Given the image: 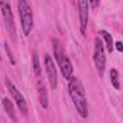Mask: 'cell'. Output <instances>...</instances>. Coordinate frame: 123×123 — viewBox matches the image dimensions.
Returning a JSON list of instances; mask_svg holds the SVG:
<instances>
[{"label": "cell", "instance_id": "6", "mask_svg": "<svg viewBox=\"0 0 123 123\" xmlns=\"http://www.w3.org/2000/svg\"><path fill=\"white\" fill-rule=\"evenodd\" d=\"M6 86H7V88H9V91H10V94H12V97L15 98V101H16V104H18V107H19V110L23 113V114H26L28 113V104H26V101H25V98H23V96H22V93L12 84V81L10 80H6Z\"/></svg>", "mask_w": 123, "mask_h": 123}, {"label": "cell", "instance_id": "4", "mask_svg": "<svg viewBox=\"0 0 123 123\" xmlns=\"http://www.w3.org/2000/svg\"><path fill=\"white\" fill-rule=\"evenodd\" d=\"M0 9H2V13H3V20H5L7 33L10 35L12 41L16 42V25H15V19H13V12H12V7H10V3L0 2Z\"/></svg>", "mask_w": 123, "mask_h": 123}, {"label": "cell", "instance_id": "7", "mask_svg": "<svg viewBox=\"0 0 123 123\" xmlns=\"http://www.w3.org/2000/svg\"><path fill=\"white\" fill-rule=\"evenodd\" d=\"M45 68H46V75L49 80V86L52 88H56V68L54 64V59L49 55H45Z\"/></svg>", "mask_w": 123, "mask_h": 123}, {"label": "cell", "instance_id": "13", "mask_svg": "<svg viewBox=\"0 0 123 123\" xmlns=\"http://www.w3.org/2000/svg\"><path fill=\"white\" fill-rule=\"evenodd\" d=\"M32 59H33V70H35V74L39 75L41 74V67H39V58H38V52H33L32 54Z\"/></svg>", "mask_w": 123, "mask_h": 123}, {"label": "cell", "instance_id": "12", "mask_svg": "<svg viewBox=\"0 0 123 123\" xmlns=\"http://www.w3.org/2000/svg\"><path fill=\"white\" fill-rule=\"evenodd\" d=\"M110 81H111V84H113V87L114 88H120V81H119V73H117V70L116 68H111L110 70Z\"/></svg>", "mask_w": 123, "mask_h": 123}, {"label": "cell", "instance_id": "10", "mask_svg": "<svg viewBox=\"0 0 123 123\" xmlns=\"http://www.w3.org/2000/svg\"><path fill=\"white\" fill-rule=\"evenodd\" d=\"M3 107H5V110H6L7 116H9L13 122H16V111H15V107H13L12 101H10L7 97H6V98H3Z\"/></svg>", "mask_w": 123, "mask_h": 123}, {"label": "cell", "instance_id": "16", "mask_svg": "<svg viewBox=\"0 0 123 123\" xmlns=\"http://www.w3.org/2000/svg\"><path fill=\"white\" fill-rule=\"evenodd\" d=\"M90 6L96 7V6H98V2H90Z\"/></svg>", "mask_w": 123, "mask_h": 123}, {"label": "cell", "instance_id": "14", "mask_svg": "<svg viewBox=\"0 0 123 123\" xmlns=\"http://www.w3.org/2000/svg\"><path fill=\"white\" fill-rule=\"evenodd\" d=\"M5 49H6V54H7L9 59H10V62H12V64H15L16 61H15V56H13V54H12V51H10V46L7 45V42L5 43Z\"/></svg>", "mask_w": 123, "mask_h": 123}, {"label": "cell", "instance_id": "1", "mask_svg": "<svg viewBox=\"0 0 123 123\" xmlns=\"http://www.w3.org/2000/svg\"><path fill=\"white\" fill-rule=\"evenodd\" d=\"M68 90H70V96L74 101V106L77 109V111L80 113L81 117H87L88 116V104H87V98H86V91L84 87L81 84V81L75 77H71L68 80Z\"/></svg>", "mask_w": 123, "mask_h": 123}, {"label": "cell", "instance_id": "15", "mask_svg": "<svg viewBox=\"0 0 123 123\" xmlns=\"http://www.w3.org/2000/svg\"><path fill=\"white\" fill-rule=\"evenodd\" d=\"M116 49L120 51V52L123 51V45H122V42H117V43H116Z\"/></svg>", "mask_w": 123, "mask_h": 123}, {"label": "cell", "instance_id": "8", "mask_svg": "<svg viewBox=\"0 0 123 123\" xmlns=\"http://www.w3.org/2000/svg\"><path fill=\"white\" fill-rule=\"evenodd\" d=\"M78 10H80V31L84 35L88 23V2H78Z\"/></svg>", "mask_w": 123, "mask_h": 123}, {"label": "cell", "instance_id": "17", "mask_svg": "<svg viewBox=\"0 0 123 123\" xmlns=\"http://www.w3.org/2000/svg\"><path fill=\"white\" fill-rule=\"evenodd\" d=\"M0 59H2V55H0Z\"/></svg>", "mask_w": 123, "mask_h": 123}, {"label": "cell", "instance_id": "5", "mask_svg": "<svg viewBox=\"0 0 123 123\" xmlns=\"http://www.w3.org/2000/svg\"><path fill=\"white\" fill-rule=\"evenodd\" d=\"M94 64H96L98 74L103 75L104 68H106V56H104V46L98 36L94 39Z\"/></svg>", "mask_w": 123, "mask_h": 123}, {"label": "cell", "instance_id": "2", "mask_svg": "<svg viewBox=\"0 0 123 123\" xmlns=\"http://www.w3.org/2000/svg\"><path fill=\"white\" fill-rule=\"evenodd\" d=\"M52 45H54V55H55V59H56V62H58V65H59L61 73H62L64 78L70 80L71 75H73V65H71V62H70L68 56L64 54L62 46H61V43H59L58 39H54V41H52Z\"/></svg>", "mask_w": 123, "mask_h": 123}, {"label": "cell", "instance_id": "11", "mask_svg": "<svg viewBox=\"0 0 123 123\" xmlns=\"http://www.w3.org/2000/svg\"><path fill=\"white\" fill-rule=\"evenodd\" d=\"M100 35H101V36H103V39L106 41L107 51H109V52H111V51H113V48H114V46H113V38H111V35H110L109 32H106V31H101V32H100Z\"/></svg>", "mask_w": 123, "mask_h": 123}, {"label": "cell", "instance_id": "9", "mask_svg": "<svg viewBox=\"0 0 123 123\" xmlns=\"http://www.w3.org/2000/svg\"><path fill=\"white\" fill-rule=\"evenodd\" d=\"M38 91H39V101H41L42 107L46 109L48 107V94H46V88H45L43 83H41V81L38 83Z\"/></svg>", "mask_w": 123, "mask_h": 123}, {"label": "cell", "instance_id": "3", "mask_svg": "<svg viewBox=\"0 0 123 123\" xmlns=\"http://www.w3.org/2000/svg\"><path fill=\"white\" fill-rule=\"evenodd\" d=\"M18 9H19V16H20V23H22V29L25 35H29L33 26V15H32V9L28 5V2L25 0H19L18 3Z\"/></svg>", "mask_w": 123, "mask_h": 123}]
</instances>
